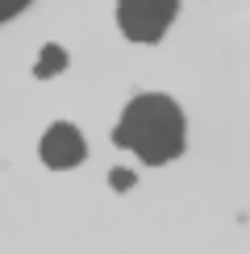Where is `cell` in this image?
<instances>
[{
	"label": "cell",
	"mask_w": 250,
	"mask_h": 254,
	"mask_svg": "<svg viewBox=\"0 0 250 254\" xmlns=\"http://www.w3.org/2000/svg\"><path fill=\"white\" fill-rule=\"evenodd\" d=\"M113 142L133 150L142 163L163 167L171 158L184 154V113L180 104L163 92H142L125 104L117 129H113Z\"/></svg>",
	"instance_id": "1"
},
{
	"label": "cell",
	"mask_w": 250,
	"mask_h": 254,
	"mask_svg": "<svg viewBox=\"0 0 250 254\" xmlns=\"http://www.w3.org/2000/svg\"><path fill=\"white\" fill-rule=\"evenodd\" d=\"M175 13L180 0H117V25L129 42H163Z\"/></svg>",
	"instance_id": "2"
},
{
	"label": "cell",
	"mask_w": 250,
	"mask_h": 254,
	"mask_svg": "<svg viewBox=\"0 0 250 254\" xmlns=\"http://www.w3.org/2000/svg\"><path fill=\"white\" fill-rule=\"evenodd\" d=\"M38 154H42V163H46V167L67 171V167H75V163L88 158V142H83V133H79L71 121H55L46 133H42Z\"/></svg>",
	"instance_id": "3"
},
{
	"label": "cell",
	"mask_w": 250,
	"mask_h": 254,
	"mask_svg": "<svg viewBox=\"0 0 250 254\" xmlns=\"http://www.w3.org/2000/svg\"><path fill=\"white\" fill-rule=\"evenodd\" d=\"M62 67H67V50L50 42V46H42V55H38V67H34V75H38V79H50V75H59Z\"/></svg>",
	"instance_id": "4"
},
{
	"label": "cell",
	"mask_w": 250,
	"mask_h": 254,
	"mask_svg": "<svg viewBox=\"0 0 250 254\" xmlns=\"http://www.w3.org/2000/svg\"><path fill=\"white\" fill-rule=\"evenodd\" d=\"M29 4H34V0H0V25H4V21H13L17 13H25Z\"/></svg>",
	"instance_id": "5"
},
{
	"label": "cell",
	"mask_w": 250,
	"mask_h": 254,
	"mask_svg": "<svg viewBox=\"0 0 250 254\" xmlns=\"http://www.w3.org/2000/svg\"><path fill=\"white\" fill-rule=\"evenodd\" d=\"M109 184L117 188V192H129V188H133V171H125V167H117V171L109 175Z\"/></svg>",
	"instance_id": "6"
}]
</instances>
